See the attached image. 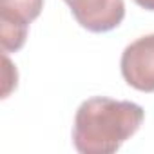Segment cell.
<instances>
[{"instance_id":"obj_1","label":"cell","mask_w":154,"mask_h":154,"mask_svg":"<svg viewBox=\"0 0 154 154\" xmlns=\"http://www.w3.org/2000/svg\"><path fill=\"white\" fill-rule=\"evenodd\" d=\"M143 118V109L134 102L105 96L89 98L74 116V149L82 154H112L138 132Z\"/></svg>"},{"instance_id":"obj_2","label":"cell","mask_w":154,"mask_h":154,"mask_svg":"<svg viewBox=\"0 0 154 154\" xmlns=\"http://www.w3.org/2000/svg\"><path fill=\"white\" fill-rule=\"evenodd\" d=\"M44 0H0V45L4 53H17L27 40V29L40 17Z\"/></svg>"},{"instance_id":"obj_3","label":"cell","mask_w":154,"mask_h":154,"mask_svg":"<svg viewBox=\"0 0 154 154\" xmlns=\"http://www.w3.org/2000/svg\"><path fill=\"white\" fill-rule=\"evenodd\" d=\"M123 80L136 91L154 93V33L129 44L120 60Z\"/></svg>"},{"instance_id":"obj_4","label":"cell","mask_w":154,"mask_h":154,"mask_svg":"<svg viewBox=\"0 0 154 154\" xmlns=\"http://www.w3.org/2000/svg\"><path fill=\"white\" fill-rule=\"evenodd\" d=\"M72 17L91 33H107L116 29L125 18L123 0H63Z\"/></svg>"},{"instance_id":"obj_5","label":"cell","mask_w":154,"mask_h":154,"mask_svg":"<svg viewBox=\"0 0 154 154\" xmlns=\"http://www.w3.org/2000/svg\"><path fill=\"white\" fill-rule=\"evenodd\" d=\"M4 67H6V71H4V74H6V87H4V96L2 98H8L11 89L17 87V78H18L17 69L13 67V63L8 58V53H4Z\"/></svg>"},{"instance_id":"obj_6","label":"cell","mask_w":154,"mask_h":154,"mask_svg":"<svg viewBox=\"0 0 154 154\" xmlns=\"http://www.w3.org/2000/svg\"><path fill=\"white\" fill-rule=\"evenodd\" d=\"M134 2L145 11H154V0H134Z\"/></svg>"}]
</instances>
